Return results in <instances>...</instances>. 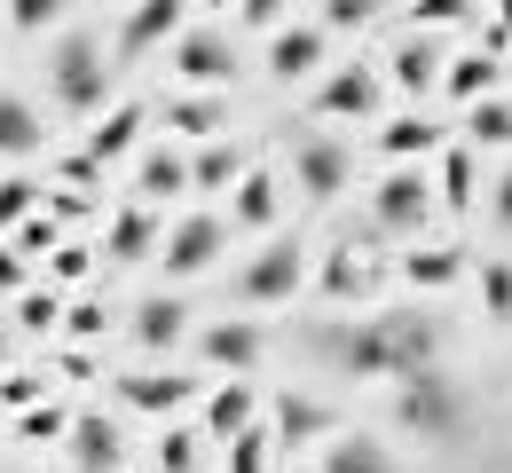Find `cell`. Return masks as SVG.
Returning <instances> with one entry per match:
<instances>
[{"instance_id":"47","label":"cell","mask_w":512,"mask_h":473,"mask_svg":"<svg viewBox=\"0 0 512 473\" xmlns=\"http://www.w3.org/2000/svg\"><path fill=\"white\" fill-rule=\"evenodd\" d=\"M489 213H497V229H512V166L497 174V190H489Z\"/></svg>"},{"instance_id":"8","label":"cell","mask_w":512,"mask_h":473,"mask_svg":"<svg viewBox=\"0 0 512 473\" xmlns=\"http://www.w3.org/2000/svg\"><path fill=\"white\" fill-rule=\"evenodd\" d=\"M386 103V71L379 64H339L316 87V119H379Z\"/></svg>"},{"instance_id":"25","label":"cell","mask_w":512,"mask_h":473,"mask_svg":"<svg viewBox=\"0 0 512 473\" xmlns=\"http://www.w3.org/2000/svg\"><path fill=\"white\" fill-rule=\"evenodd\" d=\"M260 418V395H253V379H229V387H213V403H205V434H245Z\"/></svg>"},{"instance_id":"29","label":"cell","mask_w":512,"mask_h":473,"mask_svg":"<svg viewBox=\"0 0 512 473\" xmlns=\"http://www.w3.org/2000/svg\"><path fill=\"white\" fill-rule=\"evenodd\" d=\"M465 142H481V150H512V103H505V95L465 103Z\"/></svg>"},{"instance_id":"41","label":"cell","mask_w":512,"mask_h":473,"mask_svg":"<svg viewBox=\"0 0 512 473\" xmlns=\"http://www.w3.org/2000/svg\"><path fill=\"white\" fill-rule=\"evenodd\" d=\"M8 237H16V245H24L32 261H48V253L64 245V237H56V213H32V221H24V229H8Z\"/></svg>"},{"instance_id":"37","label":"cell","mask_w":512,"mask_h":473,"mask_svg":"<svg viewBox=\"0 0 512 473\" xmlns=\"http://www.w3.org/2000/svg\"><path fill=\"white\" fill-rule=\"evenodd\" d=\"M0 16H8V24H16V32H32V40H40V32H48V24H64V0H8V8H0Z\"/></svg>"},{"instance_id":"21","label":"cell","mask_w":512,"mask_h":473,"mask_svg":"<svg viewBox=\"0 0 512 473\" xmlns=\"http://www.w3.org/2000/svg\"><path fill=\"white\" fill-rule=\"evenodd\" d=\"M166 127H174V135H197V142H213L221 127H229V103H221V87H197V95H174V103H166Z\"/></svg>"},{"instance_id":"9","label":"cell","mask_w":512,"mask_h":473,"mask_svg":"<svg viewBox=\"0 0 512 473\" xmlns=\"http://www.w3.org/2000/svg\"><path fill=\"white\" fill-rule=\"evenodd\" d=\"M221 245H229V221L221 213H190V221H174L166 229V245H158V261H166V276H197L221 261Z\"/></svg>"},{"instance_id":"5","label":"cell","mask_w":512,"mask_h":473,"mask_svg":"<svg viewBox=\"0 0 512 473\" xmlns=\"http://www.w3.org/2000/svg\"><path fill=\"white\" fill-rule=\"evenodd\" d=\"M331 355H339L347 379H402V347H394V324H386V316L347 324V332L331 339Z\"/></svg>"},{"instance_id":"36","label":"cell","mask_w":512,"mask_h":473,"mask_svg":"<svg viewBox=\"0 0 512 473\" xmlns=\"http://www.w3.org/2000/svg\"><path fill=\"white\" fill-rule=\"evenodd\" d=\"M268 442H276V434H268V426H245V434H229V473H268Z\"/></svg>"},{"instance_id":"40","label":"cell","mask_w":512,"mask_h":473,"mask_svg":"<svg viewBox=\"0 0 512 473\" xmlns=\"http://www.w3.org/2000/svg\"><path fill=\"white\" fill-rule=\"evenodd\" d=\"M465 16H481V0H410V24L426 32V24H465Z\"/></svg>"},{"instance_id":"48","label":"cell","mask_w":512,"mask_h":473,"mask_svg":"<svg viewBox=\"0 0 512 473\" xmlns=\"http://www.w3.org/2000/svg\"><path fill=\"white\" fill-rule=\"evenodd\" d=\"M497 24H505V32H512V0H497Z\"/></svg>"},{"instance_id":"1","label":"cell","mask_w":512,"mask_h":473,"mask_svg":"<svg viewBox=\"0 0 512 473\" xmlns=\"http://www.w3.org/2000/svg\"><path fill=\"white\" fill-rule=\"evenodd\" d=\"M111 64H119V56H103L95 32H64L56 56H48V95H56L64 111H103V95H111Z\"/></svg>"},{"instance_id":"15","label":"cell","mask_w":512,"mask_h":473,"mask_svg":"<svg viewBox=\"0 0 512 473\" xmlns=\"http://www.w3.org/2000/svg\"><path fill=\"white\" fill-rule=\"evenodd\" d=\"M158 245H166V229H158L150 198L119 205V213H111V229H103V253H111V261H150Z\"/></svg>"},{"instance_id":"4","label":"cell","mask_w":512,"mask_h":473,"mask_svg":"<svg viewBox=\"0 0 512 473\" xmlns=\"http://www.w3.org/2000/svg\"><path fill=\"white\" fill-rule=\"evenodd\" d=\"M434 182H426V166H394L386 182H371V221H379L386 237H418L426 229V213H434Z\"/></svg>"},{"instance_id":"23","label":"cell","mask_w":512,"mask_h":473,"mask_svg":"<svg viewBox=\"0 0 512 473\" xmlns=\"http://www.w3.org/2000/svg\"><path fill=\"white\" fill-rule=\"evenodd\" d=\"M190 190V158L182 150H142V166H134V198H182Z\"/></svg>"},{"instance_id":"27","label":"cell","mask_w":512,"mask_h":473,"mask_svg":"<svg viewBox=\"0 0 512 473\" xmlns=\"http://www.w3.org/2000/svg\"><path fill=\"white\" fill-rule=\"evenodd\" d=\"M229 221H237V229H268V221H276V174H268V166H245V182H237V198H229Z\"/></svg>"},{"instance_id":"13","label":"cell","mask_w":512,"mask_h":473,"mask_svg":"<svg viewBox=\"0 0 512 473\" xmlns=\"http://www.w3.org/2000/svg\"><path fill=\"white\" fill-rule=\"evenodd\" d=\"M197 395H205V379L197 371H119V403L127 410H190Z\"/></svg>"},{"instance_id":"44","label":"cell","mask_w":512,"mask_h":473,"mask_svg":"<svg viewBox=\"0 0 512 473\" xmlns=\"http://www.w3.org/2000/svg\"><path fill=\"white\" fill-rule=\"evenodd\" d=\"M0 403H8V410H32V403H40V379H32V371H8V379H0Z\"/></svg>"},{"instance_id":"42","label":"cell","mask_w":512,"mask_h":473,"mask_svg":"<svg viewBox=\"0 0 512 473\" xmlns=\"http://www.w3.org/2000/svg\"><path fill=\"white\" fill-rule=\"evenodd\" d=\"M323 292H331V300L363 292V261H355V253H331V261H323Z\"/></svg>"},{"instance_id":"33","label":"cell","mask_w":512,"mask_h":473,"mask_svg":"<svg viewBox=\"0 0 512 473\" xmlns=\"http://www.w3.org/2000/svg\"><path fill=\"white\" fill-rule=\"evenodd\" d=\"M64 434H71V410H64V403L16 410V442H64Z\"/></svg>"},{"instance_id":"31","label":"cell","mask_w":512,"mask_h":473,"mask_svg":"<svg viewBox=\"0 0 512 473\" xmlns=\"http://www.w3.org/2000/svg\"><path fill=\"white\" fill-rule=\"evenodd\" d=\"M323 473H394V458H386L371 434H339V442L323 450Z\"/></svg>"},{"instance_id":"3","label":"cell","mask_w":512,"mask_h":473,"mask_svg":"<svg viewBox=\"0 0 512 473\" xmlns=\"http://www.w3.org/2000/svg\"><path fill=\"white\" fill-rule=\"evenodd\" d=\"M394 418H402L410 434H426V442H449V434H457V418H465V403H457V387H449L442 371L426 363V371H410V379H402Z\"/></svg>"},{"instance_id":"50","label":"cell","mask_w":512,"mask_h":473,"mask_svg":"<svg viewBox=\"0 0 512 473\" xmlns=\"http://www.w3.org/2000/svg\"><path fill=\"white\" fill-rule=\"evenodd\" d=\"M205 8H221V0H205Z\"/></svg>"},{"instance_id":"35","label":"cell","mask_w":512,"mask_h":473,"mask_svg":"<svg viewBox=\"0 0 512 473\" xmlns=\"http://www.w3.org/2000/svg\"><path fill=\"white\" fill-rule=\"evenodd\" d=\"M473 284H481V308H489L497 324H512V261H481Z\"/></svg>"},{"instance_id":"26","label":"cell","mask_w":512,"mask_h":473,"mask_svg":"<svg viewBox=\"0 0 512 473\" xmlns=\"http://www.w3.org/2000/svg\"><path fill=\"white\" fill-rule=\"evenodd\" d=\"M40 142H48V119L24 95H0V158H32Z\"/></svg>"},{"instance_id":"43","label":"cell","mask_w":512,"mask_h":473,"mask_svg":"<svg viewBox=\"0 0 512 473\" xmlns=\"http://www.w3.org/2000/svg\"><path fill=\"white\" fill-rule=\"evenodd\" d=\"M64 332H71V339H103V300H71Z\"/></svg>"},{"instance_id":"2","label":"cell","mask_w":512,"mask_h":473,"mask_svg":"<svg viewBox=\"0 0 512 473\" xmlns=\"http://www.w3.org/2000/svg\"><path fill=\"white\" fill-rule=\"evenodd\" d=\"M300 284H308V245L300 237H268L253 261L237 269V300L245 308H284Z\"/></svg>"},{"instance_id":"34","label":"cell","mask_w":512,"mask_h":473,"mask_svg":"<svg viewBox=\"0 0 512 473\" xmlns=\"http://www.w3.org/2000/svg\"><path fill=\"white\" fill-rule=\"evenodd\" d=\"M16 324H24V332H56V324H64V300H56L48 284H32V292H16Z\"/></svg>"},{"instance_id":"46","label":"cell","mask_w":512,"mask_h":473,"mask_svg":"<svg viewBox=\"0 0 512 473\" xmlns=\"http://www.w3.org/2000/svg\"><path fill=\"white\" fill-rule=\"evenodd\" d=\"M87 261H95V253H87V245H56V253H48V276H87Z\"/></svg>"},{"instance_id":"38","label":"cell","mask_w":512,"mask_h":473,"mask_svg":"<svg viewBox=\"0 0 512 473\" xmlns=\"http://www.w3.org/2000/svg\"><path fill=\"white\" fill-rule=\"evenodd\" d=\"M158 473H197V434L190 426H166V434H158Z\"/></svg>"},{"instance_id":"12","label":"cell","mask_w":512,"mask_h":473,"mask_svg":"<svg viewBox=\"0 0 512 473\" xmlns=\"http://www.w3.org/2000/svg\"><path fill=\"white\" fill-rule=\"evenodd\" d=\"M190 347H197V363H205V371H253L268 339H260V324H245V316H221V324L190 332Z\"/></svg>"},{"instance_id":"10","label":"cell","mask_w":512,"mask_h":473,"mask_svg":"<svg viewBox=\"0 0 512 473\" xmlns=\"http://www.w3.org/2000/svg\"><path fill=\"white\" fill-rule=\"evenodd\" d=\"M292 182H300L316 205L339 198V190L355 182V150H347V142H331V135H308L300 150H292Z\"/></svg>"},{"instance_id":"6","label":"cell","mask_w":512,"mask_h":473,"mask_svg":"<svg viewBox=\"0 0 512 473\" xmlns=\"http://www.w3.org/2000/svg\"><path fill=\"white\" fill-rule=\"evenodd\" d=\"M182 16H190V0H134L127 24H119V40H111V56H119V64H142L150 48H174V40L190 32Z\"/></svg>"},{"instance_id":"51","label":"cell","mask_w":512,"mask_h":473,"mask_svg":"<svg viewBox=\"0 0 512 473\" xmlns=\"http://www.w3.org/2000/svg\"><path fill=\"white\" fill-rule=\"evenodd\" d=\"M119 8H134V0H119Z\"/></svg>"},{"instance_id":"32","label":"cell","mask_w":512,"mask_h":473,"mask_svg":"<svg viewBox=\"0 0 512 473\" xmlns=\"http://www.w3.org/2000/svg\"><path fill=\"white\" fill-rule=\"evenodd\" d=\"M40 205H48V190H40L32 174H8V182H0V229H24Z\"/></svg>"},{"instance_id":"17","label":"cell","mask_w":512,"mask_h":473,"mask_svg":"<svg viewBox=\"0 0 512 473\" xmlns=\"http://www.w3.org/2000/svg\"><path fill=\"white\" fill-rule=\"evenodd\" d=\"M386 79H394V87H410V95H434V87L449 79V64H442V48H434V40H418V32H410V40H394V48H386Z\"/></svg>"},{"instance_id":"19","label":"cell","mask_w":512,"mask_h":473,"mask_svg":"<svg viewBox=\"0 0 512 473\" xmlns=\"http://www.w3.org/2000/svg\"><path fill=\"white\" fill-rule=\"evenodd\" d=\"M434 190H442L449 213H473V198H481V142H449V150H442V174H434Z\"/></svg>"},{"instance_id":"14","label":"cell","mask_w":512,"mask_h":473,"mask_svg":"<svg viewBox=\"0 0 512 473\" xmlns=\"http://www.w3.org/2000/svg\"><path fill=\"white\" fill-rule=\"evenodd\" d=\"M127 332H134L142 355H174V347L190 339V308H182V300H166V292H150V300H134Z\"/></svg>"},{"instance_id":"20","label":"cell","mask_w":512,"mask_h":473,"mask_svg":"<svg viewBox=\"0 0 512 473\" xmlns=\"http://www.w3.org/2000/svg\"><path fill=\"white\" fill-rule=\"evenodd\" d=\"M142 127H150V111H142V103H111V111L87 127V150L111 166V158H127L134 142H142Z\"/></svg>"},{"instance_id":"22","label":"cell","mask_w":512,"mask_h":473,"mask_svg":"<svg viewBox=\"0 0 512 473\" xmlns=\"http://www.w3.org/2000/svg\"><path fill=\"white\" fill-rule=\"evenodd\" d=\"M457 276H465V253H457V245H410V253H402V284H410V292H442Z\"/></svg>"},{"instance_id":"11","label":"cell","mask_w":512,"mask_h":473,"mask_svg":"<svg viewBox=\"0 0 512 473\" xmlns=\"http://www.w3.org/2000/svg\"><path fill=\"white\" fill-rule=\"evenodd\" d=\"M323 56H331V48H323V24H276L260 64H268V79H276V87H292V79H316Z\"/></svg>"},{"instance_id":"24","label":"cell","mask_w":512,"mask_h":473,"mask_svg":"<svg viewBox=\"0 0 512 473\" xmlns=\"http://www.w3.org/2000/svg\"><path fill=\"white\" fill-rule=\"evenodd\" d=\"M497 79H505V56H497V48H489V56H449L442 95L449 103H481V95H497Z\"/></svg>"},{"instance_id":"18","label":"cell","mask_w":512,"mask_h":473,"mask_svg":"<svg viewBox=\"0 0 512 473\" xmlns=\"http://www.w3.org/2000/svg\"><path fill=\"white\" fill-rule=\"evenodd\" d=\"M379 150L394 158V166H426L434 150H449V127H442V119H386Z\"/></svg>"},{"instance_id":"45","label":"cell","mask_w":512,"mask_h":473,"mask_svg":"<svg viewBox=\"0 0 512 473\" xmlns=\"http://www.w3.org/2000/svg\"><path fill=\"white\" fill-rule=\"evenodd\" d=\"M237 24H253V32H276V24H284V0H237Z\"/></svg>"},{"instance_id":"49","label":"cell","mask_w":512,"mask_h":473,"mask_svg":"<svg viewBox=\"0 0 512 473\" xmlns=\"http://www.w3.org/2000/svg\"><path fill=\"white\" fill-rule=\"evenodd\" d=\"M0 363H8V324H0Z\"/></svg>"},{"instance_id":"39","label":"cell","mask_w":512,"mask_h":473,"mask_svg":"<svg viewBox=\"0 0 512 473\" xmlns=\"http://www.w3.org/2000/svg\"><path fill=\"white\" fill-rule=\"evenodd\" d=\"M386 0H323V24L331 32H363V24H379Z\"/></svg>"},{"instance_id":"7","label":"cell","mask_w":512,"mask_h":473,"mask_svg":"<svg viewBox=\"0 0 512 473\" xmlns=\"http://www.w3.org/2000/svg\"><path fill=\"white\" fill-rule=\"evenodd\" d=\"M166 56H174V79H190V87H237V71H245V56L229 48V32H205V24L182 32Z\"/></svg>"},{"instance_id":"16","label":"cell","mask_w":512,"mask_h":473,"mask_svg":"<svg viewBox=\"0 0 512 473\" xmlns=\"http://www.w3.org/2000/svg\"><path fill=\"white\" fill-rule=\"evenodd\" d=\"M71 466L79 473H119L127 466V434L111 426V418H71Z\"/></svg>"},{"instance_id":"30","label":"cell","mask_w":512,"mask_h":473,"mask_svg":"<svg viewBox=\"0 0 512 473\" xmlns=\"http://www.w3.org/2000/svg\"><path fill=\"white\" fill-rule=\"evenodd\" d=\"M229 182H245V158H237V142H205L190 158V190H229Z\"/></svg>"},{"instance_id":"28","label":"cell","mask_w":512,"mask_h":473,"mask_svg":"<svg viewBox=\"0 0 512 473\" xmlns=\"http://www.w3.org/2000/svg\"><path fill=\"white\" fill-rule=\"evenodd\" d=\"M316 434H339V418L316 395H284L276 403V442H316Z\"/></svg>"}]
</instances>
